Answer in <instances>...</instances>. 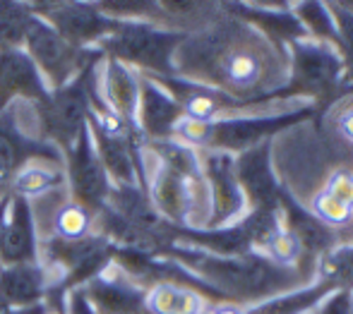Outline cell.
Listing matches in <instances>:
<instances>
[{"instance_id": "cell-1", "label": "cell", "mask_w": 353, "mask_h": 314, "mask_svg": "<svg viewBox=\"0 0 353 314\" xmlns=\"http://www.w3.org/2000/svg\"><path fill=\"white\" fill-rule=\"evenodd\" d=\"M173 74L245 101L283 84L286 61L267 34L228 17L183 39L173 53Z\"/></svg>"}, {"instance_id": "cell-2", "label": "cell", "mask_w": 353, "mask_h": 314, "mask_svg": "<svg viewBox=\"0 0 353 314\" xmlns=\"http://www.w3.org/2000/svg\"><path fill=\"white\" fill-rule=\"evenodd\" d=\"M159 254L181 264L212 295L223 297V300H257V297L286 291L298 281V273L293 269L279 266L270 259L252 257V254L216 257V254L185 250L176 245L163 247Z\"/></svg>"}, {"instance_id": "cell-3", "label": "cell", "mask_w": 353, "mask_h": 314, "mask_svg": "<svg viewBox=\"0 0 353 314\" xmlns=\"http://www.w3.org/2000/svg\"><path fill=\"white\" fill-rule=\"evenodd\" d=\"M185 34L159 29L149 22H116L97 51L108 61L137 67L144 77H176L173 53L183 43Z\"/></svg>"}, {"instance_id": "cell-4", "label": "cell", "mask_w": 353, "mask_h": 314, "mask_svg": "<svg viewBox=\"0 0 353 314\" xmlns=\"http://www.w3.org/2000/svg\"><path fill=\"white\" fill-rule=\"evenodd\" d=\"M97 65H89L87 70L77 74L65 87L51 92L46 103L37 106L39 116V139L56 147L65 156L77 142L79 132L87 127L89 108H92V96L99 92V74Z\"/></svg>"}, {"instance_id": "cell-5", "label": "cell", "mask_w": 353, "mask_h": 314, "mask_svg": "<svg viewBox=\"0 0 353 314\" xmlns=\"http://www.w3.org/2000/svg\"><path fill=\"white\" fill-rule=\"evenodd\" d=\"M24 51L32 58L37 70L41 72L43 82L51 92L65 87L68 82H72L82 70H87L89 65H97L103 61V56L97 48H74L53 27H48L43 19H34L32 27L24 39Z\"/></svg>"}, {"instance_id": "cell-6", "label": "cell", "mask_w": 353, "mask_h": 314, "mask_svg": "<svg viewBox=\"0 0 353 314\" xmlns=\"http://www.w3.org/2000/svg\"><path fill=\"white\" fill-rule=\"evenodd\" d=\"M63 158H65V185L70 199L97 216L106 207L113 185L97 156L89 127L79 132L77 142Z\"/></svg>"}, {"instance_id": "cell-7", "label": "cell", "mask_w": 353, "mask_h": 314, "mask_svg": "<svg viewBox=\"0 0 353 314\" xmlns=\"http://www.w3.org/2000/svg\"><path fill=\"white\" fill-rule=\"evenodd\" d=\"M32 12L39 19L53 27L70 46L74 48H97L101 39L111 34L116 27L97 3H29Z\"/></svg>"}, {"instance_id": "cell-8", "label": "cell", "mask_w": 353, "mask_h": 314, "mask_svg": "<svg viewBox=\"0 0 353 314\" xmlns=\"http://www.w3.org/2000/svg\"><path fill=\"white\" fill-rule=\"evenodd\" d=\"M32 158H63V154L43 139L22 132L8 108L0 113V199L10 197L14 176Z\"/></svg>"}, {"instance_id": "cell-9", "label": "cell", "mask_w": 353, "mask_h": 314, "mask_svg": "<svg viewBox=\"0 0 353 314\" xmlns=\"http://www.w3.org/2000/svg\"><path fill=\"white\" fill-rule=\"evenodd\" d=\"M341 53L322 41L293 43V84L307 96L330 94L339 84Z\"/></svg>"}, {"instance_id": "cell-10", "label": "cell", "mask_w": 353, "mask_h": 314, "mask_svg": "<svg viewBox=\"0 0 353 314\" xmlns=\"http://www.w3.org/2000/svg\"><path fill=\"white\" fill-rule=\"evenodd\" d=\"M51 96L41 72L37 70L24 48L0 51V113L8 111L14 101H29L41 106Z\"/></svg>"}, {"instance_id": "cell-11", "label": "cell", "mask_w": 353, "mask_h": 314, "mask_svg": "<svg viewBox=\"0 0 353 314\" xmlns=\"http://www.w3.org/2000/svg\"><path fill=\"white\" fill-rule=\"evenodd\" d=\"M82 293L97 314H147L144 305L147 291L130 281L113 264L101 276L84 283Z\"/></svg>"}, {"instance_id": "cell-12", "label": "cell", "mask_w": 353, "mask_h": 314, "mask_svg": "<svg viewBox=\"0 0 353 314\" xmlns=\"http://www.w3.org/2000/svg\"><path fill=\"white\" fill-rule=\"evenodd\" d=\"M183 121V111L173 96L157 82L140 74V98H137L135 127L147 142H168L173 139L178 123Z\"/></svg>"}, {"instance_id": "cell-13", "label": "cell", "mask_w": 353, "mask_h": 314, "mask_svg": "<svg viewBox=\"0 0 353 314\" xmlns=\"http://www.w3.org/2000/svg\"><path fill=\"white\" fill-rule=\"evenodd\" d=\"M39 264V231L32 204L12 194L8 223L0 238V266Z\"/></svg>"}, {"instance_id": "cell-14", "label": "cell", "mask_w": 353, "mask_h": 314, "mask_svg": "<svg viewBox=\"0 0 353 314\" xmlns=\"http://www.w3.org/2000/svg\"><path fill=\"white\" fill-rule=\"evenodd\" d=\"M51 278L41 264L0 266V312L46 302Z\"/></svg>"}, {"instance_id": "cell-15", "label": "cell", "mask_w": 353, "mask_h": 314, "mask_svg": "<svg viewBox=\"0 0 353 314\" xmlns=\"http://www.w3.org/2000/svg\"><path fill=\"white\" fill-rule=\"evenodd\" d=\"M106 61L103 70V103L111 108V113L123 123L128 129L137 132L135 127V113H137V98H140V74L132 72L128 65Z\"/></svg>"}, {"instance_id": "cell-16", "label": "cell", "mask_w": 353, "mask_h": 314, "mask_svg": "<svg viewBox=\"0 0 353 314\" xmlns=\"http://www.w3.org/2000/svg\"><path fill=\"white\" fill-rule=\"evenodd\" d=\"M63 182H65V161L63 158H32L14 176L10 194L34 202L53 189H61Z\"/></svg>"}, {"instance_id": "cell-17", "label": "cell", "mask_w": 353, "mask_h": 314, "mask_svg": "<svg viewBox=\"0 0 353 314\" xmlns=\"http://www.w3.org/2000/svg\"><path fill=\"white\" fill-rule=\"evenodd\" d=\"M147 314H205L207 295L181 283H154L147 288Z\"/></svg>"}, {"instance_id": "cell-18", "label": "cell", "mask_w": 353, "mask_h": 314, "mask_svg": "<svg viewBox=\"0 0 353 314\" xmlns=\"http://www.w3.org/2000/svg\"><path fill=\"white\" fill-rule=\"evenodd\" d=\"M34 19L37 14L32 12L29 3L0 0V51L22 48Z\"/></svg>"}, {"instance_id": "cell-19", "label": "cell", "mask_w": 353, "mask_h": 314, "mask_svg": "<svg viewBox=\"0 0 353 314\" xmlns=\"http://www.w3.org/2000/svg\"><path fill=\"white\" fill-rule=\"evenodd\" d=\"M325 129L332 147L353 156V96L336 98L325 116Z\"/></svg>"}, {"instance_id": "cell-20", "label": "cell", "mask_w": 353, "mask_h": 314, "mask_svg": "<svg viewBox=\"0 0 353 314\" xmlns=\"http://www.w3.org/2000/svg\"><path fill=\"white\" fill-rule=\"evenodd\" d=\"M334 22V36L336 43L341 46V61L346 63V74L353 82V12H344L336 8V17H332Z\"/></svg>"}, {"instance_id": "cell-21", "label": "cell", "mask_w": 353, "mask_h": 314, "mask_svg": "<svg viewBox=\"0 0 353 314\" xmlns=\"http://www.w3.org/2000/svg\"><path fill=\"white\" fill-rule=\"evenodd\" d=\"M65 312L68 314H97V312H94V307L89 305V300L84 297L82 288H74V291L68 293Z\"/></svg>"}, {"instance_id": "cell-22", "label": "cell", "mask_w": 353, "mask_h": 314, "mask_svg": "<svg viewBox=\"0 0 353 314\" xmlns=\"http://www.w3.org/2000/svg\"><path fill=\"white\" fill-rule=\"evenodd\" d=\"M0 314H53V312L46 302H39V305H29V307H12V310H3Z\"/></svg>"}, {"instance_id": "cell-23", "label": "cell", "mask_w": 353, "mask_h": 314, "mask_svg": "<svg viewBox=\"0 0 353 314\" xmlns=\"http://www.w3.org/2000/svg\"><path fill=\"white\" fill-rule=\"evenodd\" d=\"M10 199H12V194H10V197H3V199H0V238H3V231H5V223H8V211H10Z\"/></svg>"}, {"instance_id": "cell-24", "label": "cell", "mask_w": 353, "mask_h": 314, "mask_svg": "<svg viewBox=\"0 0 353 314\" xmlns=\"http://www.w3.org/2000/svg\"><path fill=\"white\" fill-rule=\"evenodd\" d=\"M351 300H353V297H351Z\"/></svg>"}, {"instance_id": "cell-25", "label": "cell", "mask_w": 353, "mask_h": 314, "mask_svg": "<svg viewBox=\"0 0 353 314\" xmlns=\"http://www.w3.org/2000/svg\"><path fill=\"white\" fill-rule=\"evenodd\" d=\"M65 314H68V312H65Z\"/></svg>"}]
</instances>
